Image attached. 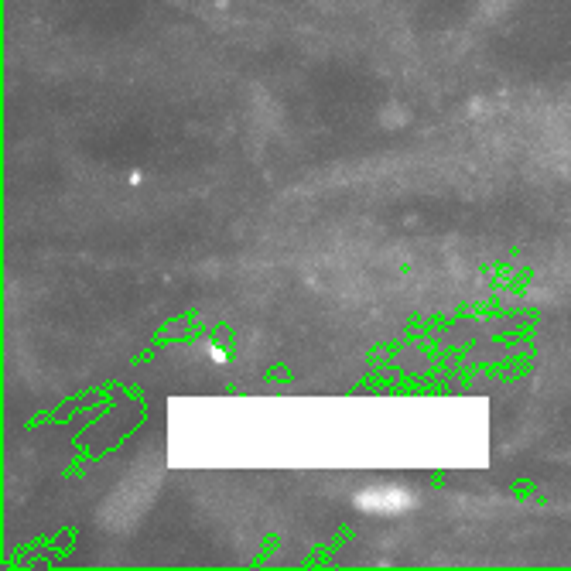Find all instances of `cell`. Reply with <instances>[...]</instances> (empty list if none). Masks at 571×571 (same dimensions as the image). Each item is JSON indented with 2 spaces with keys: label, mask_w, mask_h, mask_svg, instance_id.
I'll return each instance as SVG.
<instances>
[{
  "label": "cell",
  "mask_w": 571,
  "mask_h": 571,
  "mask_svg": "<svg viewBox=\"0 0 571 571\" xmlns=\"http://www.w3.org/2000/svg\"><path fill=\"white\" fill-rule=\"evenodd\" d=\"M209 353H212V360H216V363H223V360H226V349H219V346H212Z\"/></svg>",
  "instance_id": "obj_2"
},
{
  "label": "cell",
  "mask_w": 571,
  "mask_h": 571,
  "mask_svg": "<svg viewBox=\"0 0 571 571\" xmlns=\"http://www.w3.org/2000/svg\"><path fill=\"white\" fill-rule=\"evenodd\" d=\"M356 507L377 517H397V513L414 510V493L404 486H370L356 493Z\"/></svg>",
  "instance_id": "obj_1"
}]
</instances>
